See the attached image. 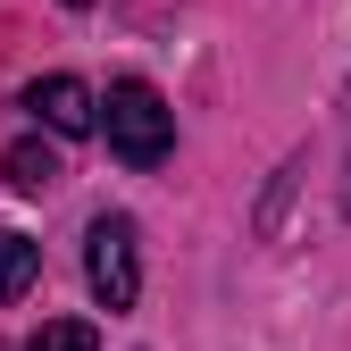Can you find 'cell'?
Listing matches in <instances>:
<instances>
[{
  "label": "cell",
  "mask_w": 351,
  "mask_h": 351,
  "mask_svg": "<svg viewBox=\"0 0 351 351\" xmlns=\"http://www.w3.org/2000/svg\"><path fill=\"white\" fill-rule=\"evenodd\" d=\"M101 134H109V151H117L125 167H159V159L176 151V109L159 101V84L117 75L109 101H101Z\"/></svg>",
  "instance_id": "cell-1"
},
{
  "label": "cell",
  "mask_w": 351,
  "mask_h": 351,
  "mask_svg": "<svg viewBox=\"0 0 351 351\" xmlns=\"http://www.w3.org/2000/svg\"><path fill=\"white\" fill-rule=\"evenodd\" d=\"M84 276H93V301L101 310H134V293H143V234H134V217H93V234H84Z\"/></svg>",
  "instance_id": "cell-2"
},
{
  "label": "cell",
  "mask_w": 351,
  "mask_h": 351,
  "mask_svg": "<svg viewBox=\"0 0 351 351\" xmlns=\"http://www.w3.org/2000/svg\"><path fill=\"white\" fill-rule=\"evenodd\" d=\"M25 109L51 125V134H93V125H101V101L84 93L75 75H42V84H25Z\"/></svg>",
  "instance_id": "cell-3"
},
{
  "label": "cell",
  "mask_w": 351,
  "mask_h": 351,
  "mask_svg": "<svg viewBox=\"0 0 351 351\" xmlns=\"http://www.w3.org/2000/svg\"><path fill=\"white\" fill-rule=\"evenodd\" d=\"M0 176H9L17 193H51V184H59V151L25 134V143H9V151H0Z\"/></svg>",
  "instance_id": "cell-4"
},
{
  "label": "cell",
  "mask_w": 351,
  "mask_h": 351,
  "mask_svg": "<svg viewBox=\"0 0 351 351\" xmlns=\"http://www.w3.org/2000/svg\"><path fill=\"white\" fill-rule=\"evenodd\" d=\"M34 276H42V243H25L17 226H0V301H17Z\"/></svg>",
  "instance_id": "cell-5"
},
{
  "label": "cell",
  "mask_w": 351,
  "mask_h": 351,
  "mask_svg": "<svg viewBox=\"0 0 351 351\" xmlns=\"http://www.w3.org/2000/svg\"><path fill=\"white\" fill-rule=\"evenodd\" d=\"M25 351H101V335L84 326V318H42V326L25 335Z\"/></svg>",
  "instance_id": "cell-6"
},
{
  "label": "cell",
  "mask_w": 351,
  "mask_h": 351,
  "mask_svg": "<svg viewBox=\"0 0 351 351\" xmlns=\"http://www.w3.org/2000/svg\"><path fill=\"white\" fill-rule=\"evenodd\" d=\"M343 209H351V159H343Z\"/></svg>",
  "instance_id": "cell-7"
},
{
  "label": "cell",
  "mask_w": 351,
  "mask_h": 351,
  "mask_svg": "<svg viewBox=\"0 0 351 351\" xmlns=\"http://www.w3.org/2000/svg\"><path fill=\"white\" fill-rule=\"evenodd\" d=\"M67 9H93V0H67Z\"/></svg>",
  "instance_id": "cell-8"
}]
</instances>
